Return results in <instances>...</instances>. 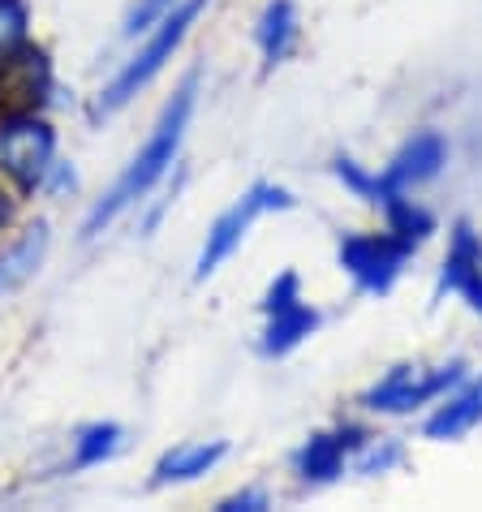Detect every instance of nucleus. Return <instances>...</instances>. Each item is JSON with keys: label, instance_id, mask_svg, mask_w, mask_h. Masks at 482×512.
<instances>
[{"label": "nucleus", "instance_id": "nucleus-1", "mask_svg": "<svg viewBox=\"0 0 482 512\" xmlns=\"http://www.w3.org/2000/svg\"><path fill=\"white\" fill-rule=\"evenodd\" d=\"M194 104H198V74H186L181 78V87L168 95V104L160 108V117H155L147 142L130 155V164L121 168V177L108 186V194L87 211V220H82V237H99L108 224H117L125 211L138 207L168 177V168L177 164L181 142H186V130L194 121Z\"/></svg>", "mask_w": 482, "mask_h": 512}, {"label": "nucleus", "instance_id": "nucleus-2", "mask_svg": "<svg viewBox=\"0 0 482 512\" xmlns=\"http://www.w3.org/2000/svg\"><path fill=\"white\" fill-rule=\"evenodd\" d=\"M207 5H211V0H181V5L168 13L160 26H151V31L143 35V48H134L130 61H125L117 74H112L108 87L99 91V99H95L99 117H112V112H121L134 95H143L151 82L164 74V65L181 52V44L190 39L194 22H198V13H203Z\"/></svg>", "mask_w": 482, "mask_h": 512}, {"label": "nucleus", "instance_id": "nucleus-3", "mask_svg": "<svg viewBox=\"0 0 482 512\" xmlns=\"http://www.w3.org/2000/svg\"><path fill=\"white\" fill-rule=\"evenodd\" d=\"M56 160V130L44 112H0V181L13 194H44Z\"/></svg>", "mask_w": 482, "mask_h": 512}, {"label": "nucleus", "instance_id": "nucleus-4", "mask_svg": "<svg viewBox=\"0 0 482 512\" xmlns=\"http://www.w3.org/2000/svg\"><path fill=\"white\" fill-rule=\"evenodd\" d=\"M465 371H470V366H465L461 358L439 362V366L401 362V366H392L379 383H371V388L362 392V409L366 414H392V418L414 414V409H431L435 401H444L457 383L470 379Z\"/></svg>", "mask_w": 482, "mask_h": 512}, {"label": "nucleus", "instance_id": "nucleus-5", "mask_svg": "<svg viewBox=\"0 0 482 512\" xmlns=\"http://www.w3.org/2000/svg\"><path fill=\"white\" fill-rule=\"evenodd\" d=\"M289 207H293V194L285 186H276V181H254V186L241 194L233 207H224L216 216V224L207 229L203 250H198V259H194V280L216 276L241 250V241L250 237V229L267 216V211H289Z\"/></svg>", "mask_w": 482, "mask_h": 512}, {"label": "nucleus", "instance_id": "nucleus-6", "mask_svg": "<svg viewBox=\"0 0 482 512\" xmlns=\"http://www.w3.org/2000/svg\"><path fill=\"white\" fill-rule=\"evenodd\" d=\"M336 259H340V272L358 284L362 293L384 297V293H392V284L401 280L405 263L414 259V250H409L401 237H392L388 229H358V233L340 237Z\"/></svg>", "mask_w": 482, "mask_h": 512}, {"label": "nucleus", "instance_id": "nucleus-7", "mask_svg": "<svg viewBox=\"0 0 482 512\" xmlns=\"http://www.w3.org/2000/svg\"><path fill=\"white\" fill-rule=\"evenodd\" d=\"M319 310L302 297V276L280 272L263 293V358H289L297 345H306L319 332Z\"/></svg>", "mask_w": 482, "mask_h": 512}, {"label": "nucleus", "instance_id": "nucleus-8", "mask_svg": "<svg viewBox=\"0 0 482 512\" xmlns=\"http://www.w3.org/2000/svg\"><path fill=\"white\" fill-rule=\"evenodd\" d=\"M448 138L439 134V130H418V134H409L401 147L392 151V160L379 168V198L392 194V190H401V194H414L418 186H427V181H435L439 173L448 168ZM379 207V203H375Z\"/></svg>", "mask_w": 482, "mask_h": 512}, {"label": "nucleus", "instance_id": "nucleus-9", "mask_svg": "<svg viewBox=\"0 0 482 512\" xmlns=\"http://www.w3.org/2000/svg\"><path fill=\"white\" fill-rule=\"evenodd\" d=\"M52 91L56 78L44 48L22 44L18 52L0 56V112H39Z\"/></svg>", "mask_w": 482, "mask_h": 512}, {"label": "nucleus", "instance_id": "nucleus-10", "mask_svg": "<svg viewBox=\"0 0 482 512\" xmlns=\"http://www.w3.org/2000/svg\"><path fill=\"white\" fill-rule=\"evenodd\" d=\"M362 426H336V431H315L302 448L293 452V474L302 487H332L358 457V448L366 444Z\"/></svg>", "mask_w": 482, "mask_h": 512}, {"label": "nucleus", "instance_id": "nucleus-11", "mask_svg": "<svg viewBox=\"0 0 482 512\" xmlns=\"http://www.w3.org/2000/svg\"><path fill=\"white\" fill-rule=\"evenodd\" d=\"M439 293H457L465 306L482 315V233L470 220H457L448 233V254L439 267Z\"/></svg>", "mask_w": 482, "mask_h": 512}, {"label": "nucleus", "instance_id": "nucleus-12", "mask_svg": "<svg viewBox=\"0 0 482 512\" xmlns=\"http://www.w3.org/2000/svg\"><path fill=\"white\" fill-rule=\"evenodd\" d=\"M474 426H482V375L457 383L444 401L431 405L427 422H422V439H435V444H448V439L470 435Z\"/></svg>", "mask_w": 482, "mask_h": 512}, {"label": "nucleus", "instance_id": "nucleus-13", "mask_svg": "<svg viewBox=\"0 0 482 512\" xmlns=\"http://www.w3.org/2000/svg\"><path fill=\"white\" fill-rule=\"evenodd\" d=\"M224 457H229V444L224 439H203V444H177L168 448L151 469V487H181V482H198L207 478Z\"/></svg>", "mask_w": 482, "mask_h": 512}, {"label": "nucleus", "instance_id": "nucleus-14", "mask_svg": "<svg viewBox=\"0 0 482 512\" xmlns=\"http://www.w3.org/2000/svg\"><path fill=\"white\" fill-rule=\"evenodd\" d=\"M297 35H302V18H297L293 0H267L263 13H259V26H254V44H259V52H263L267 74L293 56Z\"/></svg>", "mask_w": 482, "mask_h": 512}, {"label": "nucleus", "instance_id": "nucleus-15", "mask_svg": "<svg viewBox=\"0 0 482 512\" xmlns=\"http://www.w3.org/2000/svg\"><path fill=\"white\" fill-rule=\"evenodd\" d=\"M379 211H384V229H388L392 237H401L414 254L427 246V241L435 237V229H439L431 211L422 207L414 194H401V190H392V194L379 198Z\"/></svg>", "mask_w": 482, "mask_h": 512}, {"label": "nucleus", "instance_id": "nucleus-16", "mask_svg": "<svg viewBox=\"0 0 482 512\" xmlns=\"http://www.w3.org/2000/svg\"><path fill=\"white\" fill-rule=\"evenodd\" d=\"M52 246V233H48V220H35L31 229H26L13 246L0 254V293L5 289H18L22 280H31L39 272V263H44V254Z\"/></svg>", "mask_w": 482, "mask_h": 512}, {"label": "nucleus", "instance_id": "nucleus-17", "mask_svg": "<svg viewBox=\"0 0 482 512\" xmlns=\"http://www.w3.org/2000/svg\"><path fill=\"white\" fill-rule=\"evenodd\" d=\"M125 444V431L117 422H87L82 431L74 435V469H95L112 461Z\"/></svg>", "mask_w": 482, "mask_h": 512}, {"label": "nucleus", "instance_id": "nucleus-18", "mask_svg": "<svg viewBox=\"0 0 482 512\" xmlns=\"http://www.w3.org/2000/svg\"><path fill=\"white\" fill-rule=\"evenodd\" d=\"M332 173H336V181H340V186H345L353 198H362V203H379V190H384V186H379V173H375V168H366V164H358V160H353V155H336V160H332Z\"/></svg>", "mask_w": 482, "mask_h": 512}, {"label": "nucleus", "instance_id": "nucleus-19", "mask_svg": "<svg viewBox=\"0 0 482 512\" xmlns=\"http://www.w3.org/2000/svg\"><path fill=\"white\" fill-rule=\"evenodd\" d=\"M405 461V448L396 444L392 435H366V444L358 448V457H353V469L358 474H388Z\"/></svg>", "mask_w": 482, "mask_h": 512}, {"label": "nucleus", "instance_id": "nucleus-20", "mask_svg": "<svg viewBox=\"0 0 482 512\" xmlns=\"http://www.w3.org/2000/svg\"><path fill=\"white\" fill-rule=\"evenodd\" d=\"M31 44V5L26 0H0V56Z\"/></svg>", "mask_w": 482, "mask_h": 512}, {"label": "nucleus", "instance_id": "nucleus-21", "mask_svg": "<svg viewBox=\"0 0 482 512\" xmlns=\"http://www.w3.org/2000/svg\"><path fill=\"white\" fill-rule=\"evenodd\" d=\"M177 5L181 0H134L130 13H125V22H121V35L125 39H143L151 26H160Z\"/></svg>", "mask_w": 482, "mask_h": 512}, {"label": "nucleus", "instance_id": "nucleus-22", "mask_svg": "<svg viewBox=\"0 0 482 512\" xmlns=\"http://www.w3.org/2000/svg\"><path fill=\"white\" fill-rule=\"evenodd\" d=\"M216 508H220V512H263V508H272V495H267L263 487H246V491L224 495Z\"/></svg>", "mask_w": 482, "mask_h": 512}, {"label": "nucleus", "instance_id": "nucleus-23", "mask_svg": "<svg viewBox=\"0 0 482 512\" xmlns=\"http://www.w3.org/2000/svg\"><path fill=\"white\" fill-rule=\"evenodd\" d=\"M13 220H18V198H13L9 186H0V233H5Z\"/></svg>", "mask_w": 482, "mask_h": 512}]
</instances>
